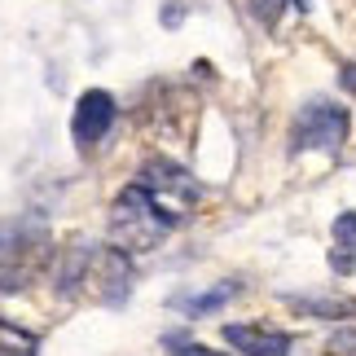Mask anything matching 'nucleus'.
Returning a JSON list of instances; mask_svg holds the SVG:
<instances>
[{"mask_svg": "<svg viewBox=\"0 0 356 356\" xmlns=\"http://www.w3.org/2000/svg\"><path fill=\"white\" fill-rule=\"evenodd\" d=\"M225 339L246 356H286L291 352V334L268 330V325H225Z\"/></svg>", "mask_w": 356, "mask_h": 356, "instance_id": "423d86ee", "label": "nucleus"}, {"mask_svg": "<svg viewBox=\"0 0 356 356\" xmlns=\"http://www.w3.org/2000/svg\"><path fill=\"white\" fill-rule=\"evenodd\" d=\"M176 220L181 216H172L145 185H128L111 211V246H119L123 255H145L172 234Z\"/></svg>", "mask_w": 356, "mask_h": 356, "instance_id": "f257e3e1", "label": "nucleus"}, {"mask_svg": "<svg viewBox=\"0 0 356 356\" xmlns=\"http://www.w3.org/2000/svg\"><path fill=\"white\" fill-rule=\"evenodd\" d=\"M168 348H172V356H225V352H211V348H202L185 334H168Z\"/></svg>", "mask_w": 356, "mask_h": 356, "instance_id": "9b49d317", "label": "nucleus"}, {"mask_svg": "<svg viewBox=\"0 0 356 356\" xmlns=\"http://www.w3.org/2000/svg\"><path fill=\"white\" fill-rule=\"evenodd\" d=\"M238 295V286L234 282H220L216 291H207V295H189V299H176L185 312H194V317H202V312H216L220 304H229V299Z\"/></svg>", "mask_w": 356, "mask_h": 356, "instance_id": "9d476101", "label": "nucleus"}, {"mask_svg": "<svg viewBox=\"0 0 356 356\" xmlns=\"http://www.w3.org/2000/svg\"><path fill=\"white\" fill-rule=\"evenodd\" d=\"M40 352V339L31 330H18V325L0 321V356H35Z\"/></svg>", "mask_w": 356, "mask_h": 356, "instance_id": "1a4fd4ad", "label": "nucleus"}, {"mask_svg": "<svg viewBox=\"0 0 356 356\" xmlns=\"http://www.w3.org/2000/svg\"><path fill=\"white\" fill-rule=\"evenodd\" d=\"M330 268L348 277L356 268V211H343L334 220V246H330Z\"/></svg>", "mask_w": 356, "mask_h": 356, "instance_id": "0eeeda50", "label": "nucleus"}, {"mask_svg": "<svg viewBox=\"0 0 356 356\" xmlns=\"http://www.w3.org/2000/svg\"><path fill=\"white\" fill-rule=\"evenodd\" d=\"M339 84H343L348 92H356V62H352V66H343V71H339Z\"/></svg>", "mask_w": 356, "mask_h": 356, "instance_id": "ddd939ff", "label": "nucleus"}, {"mask_svg": "<svg viewBox=\"0 0 356 356\" xmlns=\"http://www.w3.org/2000/svg\"><path fill=\"white\" fill-rule=\"evenodd\" d=\"M277 9H282V0H259V5H255V13H259L264 22H273V18H277Z\"/></svg>", "mask_w": 356, "mask_h": 356, "instance_id": "f8f14e48", "label": "nucleus"}, {"mask_svg": "<svg viewBox=\"0 0 356 356\" xmlns=\"http://www.w3.org/2000/svg\"><path fill=\"white\" fill-rule=\"evenodd\" d=\"M295 312H308V317H325V321H339V317H356V299H291Z\"/></svg>", "mask_w": 356, "mask_h": 356, "instance_id": "6e6552de", "label": "nucleus"}, {"mask_svg": "<svg viewBox=\"0 0 356 356\" xmlns=\"http://www.w3.org/2000/svg\"><path fill=\"white\" fill-rule=\"evenodd\" d=\"M53 259V242L44 220L18 216V220L0 225V291H22Z\"/></svg>", "mask_w": 356, "mask_h": 356, "instance_id": "f03ea898", "label": "nucleus"}, {"mask_svg": "<svg viewBox=\"0 0 356 356\" xmlns=\"http://www.w3.org/2000/svg\"><path fill=\"white\" fill-rule=\"evenodd\" d=\"M136 185H145L172 216H185V211H176V207H194L198 194H202L194 176H189L185 168H176V163H168V159H149L145 168H141V181H136Z\"/></svg>", "mask_w": 356, "mask_h": 356, "instance_id": "20e7f679", "label": "nucleus"}, {"mask_svg": "<svg viewBox=\"0 0 356 356\" xmlns=\"http://www.w3.org/2000/svg\"><path fill=\"white\" fill-rule=\"evenodd\" d=\"M115 115H119V106H115L111 92H106V88H88L84 97L75 102V119H71L75 145H79V149H92L106 132L115 128Z\"/></svg>", "mask_w": 356, "mask_h": 356, "instance_id": "39448f33", "label": "nucleus"}, {"mask_svg": "<svg viewBox=\"0 0 356 356\" xmlns=\"http://www.w3.org/2000/svg\"><path fill=\"white\" fill-rule=\"evenodd\" d=\"M348 141V111L334 102H308L304 111H299L295 128H291V149L299 154V149H339Z\"/></svg>", "mask_w": 356, "mask_h": 356, "instance_id": "7ed1b4c3", "label": "nucleus"}]
</instances>
